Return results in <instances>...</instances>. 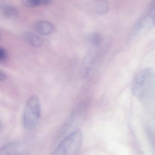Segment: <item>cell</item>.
I'll use <instances>...</instances> for the list:
<instances>
[{
  "mask_svg": "<svg viewBox=\"0 0 155 155\" xmlns=\"http://www.w3.org/2000/svg\"><path fill=\"white\" fill-rule=\"evenodd\" d=\"M155 75L150 68L141 70L133 79L132 90L135 96L139 100L147 99L153 88Z\"/></svg>",
  "mask_w": 155,
  "mask_h": 155,
  "instance_id": "obj_1",
  "label": "cell"
},
{
  "mask_svg": "<svg viewBox=\"0 0 155 155\" xmlns=\"http://www.w3.org/2000/svg\"><path fill=\"white\" fill-rule=\"evenodd\" d=\"M41 108L38 97L32 96L27 100L22 116L23 126L25 129L31 130L37 126L41 116Z\"/></svg>",
  "mask_w": 155,
  "mask_h": 155,
  "instance_id": "obj_2",
  "label": "cell"
},
{
  "mask_svg": "<svg viewBox=\"0 0 155 155\" xmlns=\"http://www.w3.org/2000/svg\"><path fill=\"white\" fill-rule=\"evenodd\" d=\"M83 142V134L76 129L66 137L56 148L52 155H76Z\"/></svg>",
  "mask_w": 155,
  "mask_h": 155,
  "instance_id": "obj_3",
  "label": "cell"
},
{
  "mask_svg": "<svg viewBox=\"0 0 155 155\" xmlns=\"http://www.w3.org/2000/svg\"><path fill=\"white\" fill-rule=\"evenodd\" d=\"M25 148L24 144L21 143L10 144L1 149L0 155H20Z\"/></svg>",
  "mask_w": 155,
  "mask_h": 155,
  "instance_id": "obj_4",
  "label": "cell"
},
{
  "mask_svg": "<svg viewBox=\"0 0 155 155\" xmlns=\"http://www.w3.org/2000/svg\"><path fill=\"white\" fill-rule=\"evenodd\" d=\"M35 30L39 33L43 35H48L53 32L55 27L53 25L47 21H39L34 25Z\"/></svg>",
  "mask_w": 155,
  "mask_h": 155,
  "instance_id": "obj_5",
  "label": "cell"
},
{
  "mask_svg": "<svg viewBox=\"0 0 155 155\" xmlns=\"http://www.w3.org/2000/svg\"><path fill=\"white\" fill-rule=\"evenodd\" d=\"M24 38L28 44L33 47H40L43 44L42 38L37 35L32 33H26L25 34Z\"/></svg>",
  "mask_w": 155,
  "mask_h": 155,
  "instance_id": "obj_6",
  "label": "cell"
},
{
  "mask_svg": "<svg viewBox=\"0 0 155 155\" xmlns=\"http://www.w3.org/2000/svg\"><path fill=\"white\" fill-rule=\"evenodd\" d=\"M2 12L4 16L7 19H14L18 15V10L12 5H4L2 8Z\"/></svg>",
  "mask_w": 155,
  "mask_h": 155,
  "instance_id": "obj_7",
  "label": "cell"
},
{
  "mask_svg": "<svg viewBox=\"0 0 155 155\" xmlns=\"http://www.w3.org/2000/svg\"><path fill=\"white\" fill-rule=\"evenodd\" d=\"M95 9L96 12L98 14H106L109 10V5L107 1L100 0L96 3Z\"/></svg>",
  "mask_w": 155,
  "mask_h": 155,
  "instance_id": "obj_8",
  "label": "cell"
},
{
  "mask_svg": "<svg viewBox=\"0 0 155 155\" xmlns=\"http://www.w3.org/2000/svg\"><path fill=\"white\" fill-rule=\"evenodd\" d=\"M102 41V37L101 35L97 33L92 34L89 37V41L93 46L99 45Z\"/></svg>",
  "mask_w": 155,
  "mask_h": 155,
  "instance_id": "obj_9",
  "label": "cell"
},
{
  "mask_svg": "<svg viewBox=\"0 0 155 155\" xmlns=\"http://www.w3.org/2000/svg\"><path fill=\"white\" fill-rule=\"evenodd\" d=\"M22 3L27 7H33L40 5L41 0H21Z\"/></svg>",
  "mask_w": 155,
  "mask_h": 155,
  "instance_id": "obj_10",
  "label": "cell"
},
{
  "mask_svg": "<svg viewBox=\"0 0 155 155\" xmlns=\"http://www.w3.org/2000/svg\"><path fill=\"white\" fill-rule=\"evenodd\" d=\"M7 58V53L4 48H0V62H4L6 61Z\"/></svg>",
  "mask_w": 155,
  "mask_h": 155,
  "instance_id": "obj_11",
  "label": "cell"
},
{
  "mask_svg": "<svg viewBox=\"0 0 155 155\" xmlns=\"http://www.w3.org/2000/svg\"><path fill=\"white\" fill-rule=\"evenodd\" d=\"M52 2V0H41L40 5H47L50 4Z\"/></svg>",
  "mask_w": 155,
  "mask_h": 155,
  "instance_id": "obj_12",
  "label": "cell"
},
{
  "mask_svg": "<svg viewBox=\"0 0 155 155\" xmlns=\"http://www.w3.org/2000/svg\"><path fill=\"white\" fill-rule=\"evenodd\" d=\"M6 78V76L5 74L3 72L1 71L0 72V80L2 82L5 80V79Z\"/></svg>",
  "mask_w": 155,
  "mask_h": 155,
  "instance_id": "obj_13",
  "label": "cell"
},
{
  "mask_svg": "<svg viewBox=\"0 0 155 155\" xmlns=\"http://www.w3.org/2000/svg\"><path fill=\"white\" fill-rule=\"evenodd\" d=\"M153 24L154 25H155V14L153 18Z\"/></svg>",
  "mask_w": 155,
  "mask_h": 155,
  "instance_id": "obj_14",
  "label": "cell"
}]
</instances>
